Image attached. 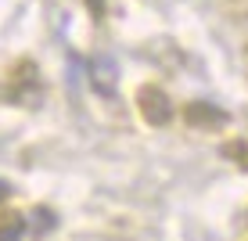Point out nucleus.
<instances>
[{
    "label": "nucleus",
    "instance_id": "1",
    "mask_svg": "<svg viewBox=\"0 0 248 241\" xmlns=\"http://www.w3.org/2000/svg\"><path fill=\"white\" fill-rule=\"evenodd\" d=\"M137 108H140L144 123H151V126H169L173 123V101L158 87H140L137 90Z\"/></svg>",
    "mask_w": 248,
    "mask_h": 241
},
{
    "label": "nucleus",
    "instance_id": "2",
    "mask_svg": "<svg viewBox=\"0 0 248 241\" xmlns=\"http://www.w3.org/2000/svg\"><path fill=\"white\" fill-rule=\"evenodd\" d=\"M187 123L191 126H205V130H216L227 123V115L212 105H187Z\"/></svg>",
    "mask_w": 248,
    "mask_h": 241
},
{
    "label": "nucleus",
    "instance_id": "3",
    "mask_svg": "<svg viewBox=\"0 0 248 241\" xmlns=\"http://www.w3.org/2000/svg\"><path fill=\"white\" fill-rule=\"evenodd\" d=\"M90 76H93V83H97L101 94H112L115 90V76H112V68H108L105 58H97V62L90 65Z\"/></svg>",
    "mask_w": 248,
    "mask_h": 241
},
{
    "label": "nucleus",
    "instance_id": "4",
    "mask_svg": "<svg viewBox=\"0 0 248 241\" xmlns=\"http://www.w3.org/2000/svg\"><path fill=\"white\" fill-rule=\"evenodd\" d=\"M90 4H93V11L101 15V7H105V0H90Z\"/></svg>",
    "mask_w": 248,
    "mask_h": 241
}]
</instances>
